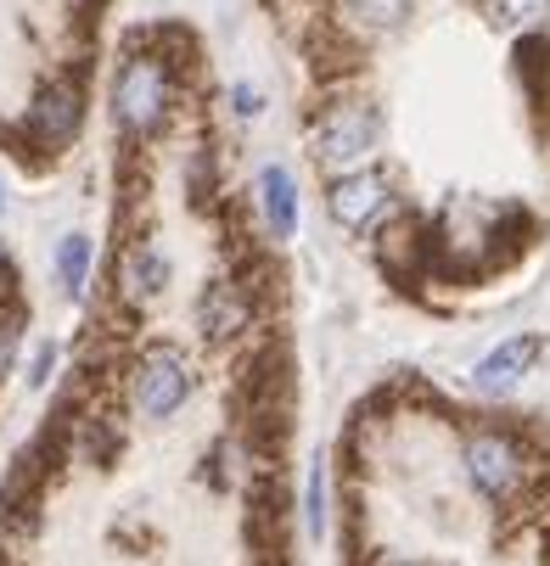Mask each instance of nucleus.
<instances>
[{
    "instance_id": "obj_9",
    "label": "nucleus",
    "mask_w": 550,
    "mask_h": 566,
    "mask_svg": "<svg viewBox=\"0 0 550 566\" xmlns=\"http://www.w3.org/2000/svg\"><path fill=\"white\" fill-rule=\"evenodd\" d=\"M118 286H124L129 303H152L157 292L169 286V259H164V248H152V241H135V248L124 253Z\"/></svg>"
},
{
    "instance_id": "obj_1",
    "label": "nucleus",
    "mask_w": 550,
    "mask_h": 566,
    "mask_svg": "<svg viewBox=\"0 0 550 566\" xmlns=\"http://www.w3.org/2000/svg\"><path fill=\"white\" fill-rule=\"evenodd\" d=\"M169 102H175L169 67L157 56H129L118 67V78H113V118H118L124 135L152 140L157 129H164V118H169Z\"/></svg>"
},
{
    "instance_id": "obj_2",
    "label": "nucleus",
    "mask_w": 550,
    "mask_h": 566,
    "mask_svg": "<svg viewBox=\"0 0 550 566\" xmlns=\"http://www.w3.org/2000/svg\"><path fill=\"white\" fill-rule=\"evenodd\" d=\"M376 135H382L376 113H371L360 96H349V102H332V107L321 113L309 146H314V164H321V169L354 175V169H365V157L376 151Z\"/></svg>"
},
{
    "instance_id": "obj_18",
    "label": "nucleus",
    "mask_w": 550,
    "mask_h": 566,
    "mask_svg": "<svg viewBox=\"0 0 550 566\" xmlns=\"http://www.w3.org/2000/svg\"><path fill=\"white\" fill-rule=\"evenodd\" d=\"M0 208H7V191H0Z\"/></svg>"
},
{
    "instance_id": "obj_15",
    "label": "nucleus",
    "mask_w": 550,
    "mask_h": 566,
    "mask_svg": "<svg viewBox=\"0 0 550 566\" xmlns=\"http://www.w3.org/2000/svg\"><path fill=\"white\" fill-rule=\"evenodd\" d=\"M51 370H56V343H40V348H34V365H29V381H34V387H45V381H51Z\"/></svg>"
},
{
    "instance_id": "obj_4",
    "label": "nucleus",
    "mask_w": 550,
    "mask_h": 566,
    "mask_svg": "<svg viewBox=\"0 0 550 566\" xmlns=\"http://www.w3.org/2000/svg\"><path fill=\"white\" fill-rule=\"evenodd\" d=\"M191 398V370H186V359L175 354V348H146L141 354V365H135V410L146 416V421H169L180 403Z\"/></svg>"
},
{
    "instance_id": "obj_8",
    "label": "nucleus",
    "mask_w": 550,
    "mask_h": 566,
    "mask_svg": "<svg viewBox=\"0 0 550 566\" xmlns=\"http://www.w3.org/2000/svg\"><path fill=\"white\" fill-rule=\"evenodd\" d=\"M539 359V337H506L478 370H471V381H478V392H511Z\"/></svg>"
},
{
    "instance_id": "obj_13",
    "label": "nucleus",
    "mask_w": 550,
    "mask_h": 566,
    "mask_svg": "<svg viewBox=\"0 0 550 566\" xmlns=\"http://www.w3.org/2000/svg\"><path fill=\"white\" fill-rule=\"evenodd\" d=\"M303 527L321 538L326 533V460L309 465V511H303Z\"/></svg>"
},
{
    "instance_id": "obj_11",
    "label": "nucleus",
    "mask_w": 550,
    "mask_h": 566,
    "mask_svg": "<svg viewBox=\"0 0 550 566\" xmlns=\"http://www.w3.org/2000/svg\"><path fill=\"white\" fill-rule=\"evenodd\" d=\"M56 281L68 286V297L85 292V281H91V235H62V248H56Z\"/></svg>"
},
{
    "instance_id": "obj_3",
    "label": "nucleus",
    "mask_w": 550,
    "mask_h": 566,
    "mask_svg": "<svg viewBox=\"0 0 550 566\" xmlns=\"http://www.w3.org/2000/svg\"><path fill=\"white\" fill-rule=\"evenodd\" d=\"M460 460H466L471 489H478L484 500H495V505H511L522 494V482H528V454L506 432H471Z\"/></svg>"
},
{
    "instance_id": "obj_10",
    "label": "nucleus",
    "mask_w": 550,
    "mask_h": 566,
    "mask_svg": "<svg viewBox=\"0 0 550 566\" xmlns=\"http://www.w3.org/2000/svg\"><path fill=\"white\" fill-rule=\"evenodd\" d=\"M259 208H264V224L276 241H292L298 235V180L276 164L259 175Z\"/></svg>"
},
{
    "instance_id": "obj_5",
    "label": "nucleus",
    "mask_w": 550,
    "mask_h": 566,
    "mask_svg": "<svg viewBox=\"0 0 550 566\" xmlns=\"http://www.w3.org/2000/svg\"><path fill=\"white\" fill-rule=\"evenodd\" d=\"M326 208H332V219H338L343 230H371V224L387 213V180H382V175H365V169L338 175Z\"/></svg>"
},
{
    "instance_id": "obj_7",
    "label": "nucleus",
    "mask_w": 550,
    "mask_h": 566,
    "mask_svg": "<svg viewBox=\"0 0 550 566\" xmlns=\"http://www.w3.org/2000/svg\"><path fill=\"white\" fill-rule=\"evenodd\" d=\"M248 319H253V303H248L242 281H214L197 303V326H203L208 343H236L248 332Z\"/></svg>"
},
{
    "instance_id": "obj_16",
    "label": "nucleus",
    "mask_w": 550,
    "mask_h": 566,
    "mask_svg": "<svg viewBox=\"0 0 550 566\" xmlns=\"http://www.w3.org/2000/svg\"><path fill=\"white\" fill-rule=\"evenodd\" d=\"M12 354H18V319H0V376H7Z\"/></svg>"
},
{
    "instance_id": "obj_12",
    "label": "nucleus",
    "mask_w": 550,
    "mask_h": 566,
    "mask_svg": "<svg viewBox=\"0 0 550 566\" xmlns=\"http://www.w3.org/2000/svg\"><path fill=\"white\" fill-rule=\"evenodd\" d=\"M343 12L354 23H365L371 34H387V29H399L411 18V0H343Z\"/></svg>"
},
{
    "instance_id": "obj_17",
    "label": "nucleus",
    "mask_w": 550,
    "mask_h": 566,
    "mask_svg": "<svg viewBox=\"0 0 550 566\" xmlns=\"http://www.w3.org/2000/svg\"><path fill=\"white\" fill-rule=\"evenodd\" d=\"M230 102H236V113H242V118H253V113H259V91H253V85H236V91H230Z\"/></svg>"
},
{
    "instance_id": "obj_14",
    "label": "nucleus",
    "mask_w": 550,
    "mask_h": 566,
    "mask_svg": "<svg viewBox=\"0 0 550 566\" xmlns=\"http://www.w3.org/2000/svg\"><path fill=\"white\" fill-rule=\"evenodd\" d=\"M495 12H500V23H528L544 12V0H495Z\"/></svg>"
},
{
    "instance_id": "obj_6",
    "label": "nucleus",
    "mask_w": 550,
    "mask_h": 566,
    "mask_svg": "<svg viewBox=\"0 0 550 566\" xmlns=\"http://www.w3.org/2000/svg\"><path fill=\"white\" fill-rule=\"evenodd\" d=\"M79 118H85V107H79V91L73 85H45L29 107V135L34 146L45 151H62L73 135H79Z\"/></svg>"
}]
</instances>
